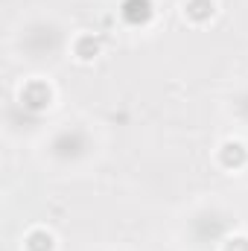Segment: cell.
I'll return each mask as SVG.
<instances>
[{
    "mask_svg": "<svg viewBox=\"0 0 248 251\" xmlns=\"http://www.w3.org/2000/svg\"><path fill=\"white\" fill-rule=\"evenodd\" d=\"M152 15V3L149 0H125L123 3V18L131 24H143Z\"/></svg>",
    "mask_w": 248,
    "mask_h": 251,
    "instance_id": "obj_1",
    "label": "cell"
},
{
    "mask_svg": "<svg viewBox=\"0 0 248 251\" xmlns=\"http://www.w3.org/2000/svg\"><path fill=\"white\" fill-rule=\"evenodd\" d=\"M187 12H190L193 18H207V15L213 12V3H210V0H190Z\"/></svg>",
    "mask_w": 248,
    "mask_h": 251,
    "instance_id": "obj_2",
    "label": "cell"
},
{
    "mask_svg": "<svg viewBox=\"0 0 248 251\" xmlns=\"http://www.w3.org/2000/svg\"><path fill=\"white\" fill-rule=\"evenodd\" d=\"M243 155H246V152H243L240 143H228V146H225V164H240Z\"/></svg>",
    "mask_w": 248,
    "mask_h": 251,
    "instance_id": "obj_3",
    "label": "cell"
},
{
    "mask_svg": "<svg viewBox=\"0 0 248 251\" xmlns=\"http://www.w3.org/2000/svg\"><path fill=\"white\" fill-rule=\"evenodd\" d=\"M79 53H82V59H91V53H97V41L85 38V41L79 44Z\"/></svg>",
    "mask_w": 248,
    "mask_h": 251,
    "instance_id": "obj_4",
    "label": "cell"
},
{
    "mask_svg": "<svg viewBox=\"0 0 248 251\" xmlns=\"http://www.w3.org/2000/svg\"><path fill=\"white\" fill-rule=\"evenodd\" d=\"M29 243H32V249L35 251H44V243H50V237H44V234H32Z\"/></svg>",
    "mask_w": 248,
    "mask_h": 251,
    "instance_id": "obj_5",
    "label": "cell"
}]
</instances>
